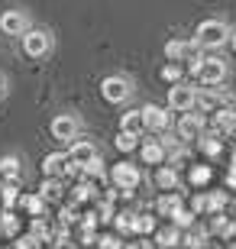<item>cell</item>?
Returning a JSON list of instances; mask_svg holds the SVG:
<instances>
[{
  "mask_svg": "<svg viewBox=\"0 0 236 249\" xmlns=\"http://www.w3.org/2000/svg\"><path fill=\"white\" fill-rule=\"evenodd\" d=\"M113 249H136V246H133V243H120L117 240V246H113Z\"/></svg>",
  "mask_w": 236,
  "mask_h": 249,
  "instance_id": "cell-43",
  "label": "cell"
},
{
  "mask_svg": "<svg viewBox=\"0 0 236 249\" xmlns=\"http://www.w3.org/2000/svg\"><path fill=\"white\" fill-rule=\"evenodd\" d=\"M19 204H23L29 213H36V217L46 213V197H42V194H26V197H19Z\"/></svg>",
  "mask_w": 236,
  "mask_h": 249,
  "instance_id": "cell-20",
  "label": "cell"
},
{
  "mask_svg": "<svg viewBox=\"0 0 236 249\" xmlns=\"http://www.w3.org/2000/svg\"><path fill=\"white\" fill-rule=\"evenodd\" d=\"M52 136L62 139V142H74V136H78V120H74L72 113L55 117V120H52Z\"/></svg>",
  "mask_w": 236,
  "mask_h": 249,
  "instance_id": "cell-8",
  "label": "cell"
},
{
  "mask_svg": "<svg viewBox=\"0 0 236 249\" xmlns=\"http://www.w3.org/2000/svg\"><path fill=\"white\" fill-rule=\"evenodd\" d=\"M162 78H165V81H172V84H178V81H182V65H165V68H162Z\"/></svg>",
  "mask_w": 236,
  "mask_h": 249,
  "instance_id": "cell-30",
  "label": "cell"
},
{
  "mask_svg": "<svg viewBox=\"0 0 236 249\" xmlns=\"http://www.w3.org/2000/svg\"><path fill=\"white\" fill-rule=\"evenodd\" d=\"M0 230L7 233V236H13V233L19 230V220L13 217V213H3V220H0Z\"/></svg>",
  "mask_w": 236,
  "mask_h": 249,
  "instance_id": "cell-31",
  "label": "cell"
},
{
  "mask_svg": "<svg viewBox=\"0 0 236 249\" xmlns=\"http://www.w3.org/2000/svg\"><path fill=\"white\" fill-rule=\"evenodd\" d=\"M233 249H236V243H233Z\"/></svg>",
  "mask_w": 236,
  "mask_h": 249,
  "instance_id": "cell-48",
  "label": "cell"
},
{
  "mask_svg": "<svg viewBox=\"0 0 236 249\" xmlns=\"http://www.w3.org/2000/svg\"><path fill=\"white\" fill-rule=\"evenodd\" d=\"M62 220L65 223H74V207H65V211H62Z\"/></svg>",
  "mask_w": 236,
  "mask_h": 249,
  "instance_id": "cell-41",
  "label": "cell"
},
{
  "mask_svg": "<svg viewBox=\"0 0 236 249\" xmlns=\"http://www.w3.org/2000/svg\"><path fill=\"white\" fill-rule=\"evenodd\" d=\"M52 49V36L49 33H42V29H26L23 33V52L33 58H42Z\"/></svg>",
  "mask_w": 236,
  "mask_h": 249,
  "instance_id": "cell-2",
  "label": "cell"
},
{
  "mask_svg": "<svg viewBox=\"0 0 236 249\" xmlns=\"http://www.w3.org/2000/svg\"><path fill=\"white\" fill-rule=\"evenodd\" d=\"M207 181H210V168L207 165H194V168H191V185H207Z\"/></svg>",
  "mask_w": 236,
  "mask_h": 249,
  "instance_id": "cell-28",
  "label": "cell"
},
{
  "mask_svg": "<svg viewBox=\"0 0 236 249\" xmlns=\"http://www.w3.org/2000/svg\"><path fill=\"white\" fill-rule=\"evenodd\" d=\"M194 36H198L194 42H198L200 49H217V46H223V42H230V26L223 19H204Z\"/></svg>",
  "mask_w": 236,
  "mask_h": 249,
  "instance_id": "cell-1",
  "label": "cell"
},
{
  "mask_svg": "<svg viewBox=\"0 0 236 249\" xmlns=\"http://www.w3.org/2000/svg\"><path fill=\"white\" fill-rule=\"evenodd\" d=\"M191 207H194V213H204V211H207V197H204V194H198Z\"/></svg>",
  "mask_w": 236,
  "mask_h": 249,
  "instance_id": "cell-39",
  "label": "cell"
},
{
  "mask_svg": "<svg viewBox=\"0 0 236 249\" xmlns=\"http://www.w3.org/2000/svg\"><path fill=\"white\" fill-rule=\"evenodd\" d=\"M230 42H233V49H236V33H230Z\"/></svg>",
  "mask_w": 236,
  "mask_h": 249,
  "instance_id": "cell-46",
  "label": "cell"
},
{
  "mask_svg": "<svg viewBox=\"0 0 236 249\" xmlns=\"http://www.w3.org/2000/svg\"><path fill=\"white\" fill-rule=\"evenodd\" d=\"M227 185L236 188V168H230V175H227Z\"/></svg>",
  "mask_w": 236,
  "mask_h": 249,
  "instance_id": "cell-42",
  "label": "cell"
},
{
  "mask_svg": "<svg viewBox=\"0 0 236 249\" xmlns=\"http://www.w3.org/2000/svg\"><path fill=\"white\" fill-rule=\"evenodd\" d=\"M81 172H84L88 178H100V175H104V162H100V156H94L91 162H84Z\"/></svg>",
  "mask_w": 236,
  "mask_h": 249,
  "instance_id": "cell-27",
  "label": "cell"
},
{
  "mask_svg": "<svg viewBox=\"0 0 236 249\" xmlns=\"http://www.w3.org/2000/svg\"><path fill=\"white\" fill-rule=\"evenodd\" d=\"M29 236H33V240H36V243L49 240V227H46V223H42V220H39V217H36V223H33V233H29Z\"/></svg>",
  "mask_w": 236,
  "mask_h": 249,
  "instance_id": "cell-34",
  "label": "cell"
},
{
  "mask_svg": "<svg viewBox=\"0 0 236 249\" xmlns=\"http://www.w3.org/2000/svg\"><path fill=\"white\" fill-rule=\"evenodd\" d=\"M91 191H94V188L88 185V181H81V185H74V201H88V197H91Z\"/></svg>",
  "mask_w": 236,
  "mask_h": 249,
  "instance_id": "cell-36",
  "label": "cell"
},
{
  "mask_svg": "<svg viewBox=\"0 0 236 249\" xmlns=\"http://www.w3.org/2000/svg\"><path fill=\"white\" fill-rule=\"evenodd\" d=\"M200 149H204V156L214 159V156H220V149H223V146H220L217 136H200Z\"/></svg>",
  "mask_w": 236,
  "mask_h": 249,
  "instance_id": "cell-26",
  "label": "cell"
},
{
  "mask_svg": "<svg viewBox=\"0 0 236 249\" xmlns=\"http://www.w3.org/2000/svg\"><path fill=\"white\" fill-rule=\"evenodd\" d=\"M26 26L29 23H26V13H23V10H7V13L0 17V29H3L7 36H23Z\"/></svg>",
  "mask_w": 236,
  "mask_h": 249,
  "instance_id": "cell-9",
  "label": "cell"
},
{
  "mask_svg": "<svg viewBox=\"0 0 236 249\" xmlns=\"http://www.w3.org/2000/svg\"><path fill=\"white\" fill-rule=\"evenodd\" d=\"M162 159H165L162 142H159V139H145V142H143V162H145V165H159Z\"/></svg>",
  "mask_w": 236,
  "mask_h": 249,
  "instance_id": "cell-11",
  "label": "cell"
},
{
  "mask_svg": "<svg viewBox=\"0 0 236 249\" xmlns=\"http://www.w3.org/2000/svg\"><path fill=\"white\" fill-rule=\"evenodd\" d=\"M223 204H227V194H210V197H207V211L220 213V211H223Z\"/></svg>",
  "mask_w": 236,
  "mask_h": 249,
  "instance_id": "cell-32",
  "label": "cell"
},
{
  "mask_svg": "<svg viewBox=\"0 0 236 249\" xmlns=\"http://www.w3.org/2000/svg\"><path fill=\"white\" fill-rule=\"evenodd\" d=\"M155 207H159V213H162V217H175V213L182 211L184 204H182V197H178V194H165V197L155 204Z\"/></svg>",
  "mask_w": 236,
  "mask_h": 249,
  "instance_id": "cell-18",
  "label": "cell"
},
{
  "mask_svg": "<svg viewBox=\"0 0 236 249\" xmlns=\"http://www.w3.org/2000/svg\"><path fill=\"white\" fill-rule=\"evenodd\" d=\"M113 217H117V213H113V207H110V204H104V207H100V213H97V220H113Z\"/></svg>",
  "mask_w": 236,
  "mask_h": 249,
  "instance_id": "cell-37",
  "label": "cell"
},
{
  "mask_svg": "<svg viewBox=\"0 0 236 249\" xmlns=\"http://www.w3.org/2000/svg\"><path fill=\"white\" fill-rule=\"evenodd\" d=\"M139 249H155V246H152V243H143V246H139Z\"/></svg>",
  "mask_w": 236,
  "mask_h": 249,
  "instance_id": "cell-45",
  "label": "cell"
},
{
  "mask_svg": "<svg viewBox=\"0 0 236 249\" xmlns=\"http://www.w3.org/2000/svg\"><path fill=\"white\" fill-rule=\"evenodd\" d=\"M13 249H36V240H33V236H19Z\"/></svg>",
  "mask_w": 236,
  "mask_h": 249,
  "instance_id": "cell-38",
  "label": "cell"
},
{
  "mask_svg": "<svg viewBox=\"0 0 236 249\" xmlns=\"http://www.w3.org/2000/svg\"><path fill=\"white\" fill-rule=\"evenodd\" d=\"M120 133H133V136H139V133H143V113H139V110L123 113V120H120Z\"/></svg>",
  "mask_w": 236,
  "mask_h": 249,
  "instance_id": "cell-16",
  "label": "cell"
},
{
  "mask_svg": "<svg viewBox=\"0 0 236 249\" xmlns=\"http://www.w3.org/2000/svg\"><path fill=\"white\" fill-rule=\"evenodd\" d=\"M204 240H207V230H204V227H188V233L182 236V243L188 249H200V246H204Z\"/></svg>",
  "mask_w": 236,
  "mask_h": 249,
  "instance_id": "cell-19",
  "label": "cell"
},
{
  "mask_svg": "<svg viewBox=\"0 0 236 249\" xmlns=\"http://www.w3.org/2000/svg\"><path fill=\"white\" fill-rule=\"evenodd\" d=\"M65 162H68V152H52V156H46V162H42V172H46L49 178H52V175H62V172H65Z\"/></svg>",
  "mask_w": 236,
  "mask_h": 249,
  "instance_id": "cell-14",
  "label": "cell"
},
{
  "mask_svg": "<svg viewBox=\"0 0 236 249\" xmlns=\"http://www.w3.org/2000/svg\"><path fill=\"white\" fill-rule=\"evenodd\" d=\"M214 129H220V133L236 129V110H233V107H220L217 117H214Z\"/></svg>",
  "mask_w": 236,
  "mask_h": 249,
  "instance_id": "cell-13",
  "label": "cell"
},
{
  "mask_svg": "<svg viewBox=\"0 0 236 249\" xmlns=\"http://www.w3.org/2000/svg\"><path fill=\"white\" fill-rule=\"evenodd\" d=\"M139 113H143V129H149V133H162V129L168 126V113H165L159 104H145Z\"/></svg>",
  "mask_w": 236,
  "mask_h": 249,
  "instance_id": "cell-7",
  "label": "cell"
},
{
  "mask_svg": "<svg viewBox=\"0 0 236 249\" xmlns=\"http://www.w3.org/2000/svg\"><path fill=\"white\" fill-rule=\"evenodd\" d=\"M155 240H159V246H165V249H172V246H178L182 243V230L178 227H162V230H155Z\"/></svg>",
  "mask_w": 236,
  "mask_h": 249,
  "instance_id": "cell-15",
  "label": "cell"
},
{
  "mask_svg": "<svg viewBox=\"0 0 236 249\" xmlns=\"http://www.w3.org/2000/svg\"><path fill=\"white\" fill-rule=\"evenodd\" d=\"M3 91H7V81H3V78H0V97H3Z\"/></svg>",
  "mask_w": 236,
  "mask_h": 249,
  "instance_id": "cell-44",
  "label": "cell"
},
{
  "mask_svg": "<svg viewBox=\"0 0 236 249\" xmlns=\"http://www.w3.org/2000/svg\"><path fill=\"white\" fill-rule=\"evenodd\" d=\"M39 191H42V197H58V191H62V188H58V181H52V178H46Z\"/></svg>",
  "mask_w": 236,
  "mask_h": 249,
  "instance_id": "cell-35",
  "label": "cell"
},
{
  "mask_svg": "<svg viewBox=\"0 0 236 249\" xmlns=\"http://www.w3.org/2000/svg\"><path fill=\"white\" fill-rule=\"evenodd\" d=\"M113 223H117L120 233H129V230H133V213H117V217H113Z\"/></svg>",
  "mask_w": 236,
  "mask_h": 249,
  "instance_id": "cell-33",
  "label": "cell"
},
{
  "mask_svg": "<svg viewBox=\"0 0 236 249\" xmlns=\"http://www.w3.org/2000/svg\"><path fill=\"white\" fill-rule=\"evenodd\" d=\"M165 55L172 58V62H184V55H188V42H182V39L165 42Z\"/></svg>",
  "mask_w": 236,
  "mask_h": 249,
  "instance_id": "cell-22",
  "label": "cell"
},
{
  "mask_svg": "<svg viewBox=\"0 0 236 249\" xmlns=\"http://www.w3.org/2000/svg\"><path fill=\"white\" fill-rule=\"evenodd\" d=\"M200 129H204V117L200 113H182V120H178V139H200Z\"/></svg>",
  "mask_w": 236,
  "mask_h": 249,
  "instance_id": "cell-10",
  "label": "cell"
},
{
  "mask_svg": "<svg viewBox=\"0 0 236 249\" xmlns=\"http://www.w3.org/2000/svg\"><path fill=\"white\" fill-rule=\"evenodd\" d=\"M233 168H236V149H233Z\"/></svg>",
  "mask_w": 236,
  "mask_h": 249,
  "instance_id": "cell-47",
  "label": "cell"
},
{
  "mask_svg": "<svg viewBox=\"0 0 236 249\" xmlns=\"http://www.w3.org/2000/svg\"><path fill=\"white\" fill-rule=\"evenodd\" d=\"M198 78H200V84H207V88L223 84V78H227V62H223V58H204Z\"/></svg>",
  "mask_w": 236,
  "mask_h": 249,
  "instance_id": "cell-4",
  "label": "cell"
},
{
  "mask_svg": "<svg viewBox=\"0 0 236 249\" xmlns=\"http://www.w3.org/2000/svg\"><path fill=\"white\" fill-rule=\"evenodd\" d=\"M194 97H198V91L188 88V84H182V81L168 88V107L178 110V113H188L191 107H194Z\"/></svg>",
  "mask_w": 236,
  "mask_h": 249,
  "instance_id": "cell-3",
  "label": "cell"
},
{
  "mask_svg": "<svg viewBox=\"0 0 236 249\" xmlns=\"http://www.w3.org/2000/svg\"><path fill=\"white\" fill-rule=\"evenodd\" d=\"M172 223L178 227V230H188V227H194V213H191V211H184V207H182V211H178V213L172 217Z\"/></svg>",
  "mask_w": 236,
  "mask_h": 249,
  "instance_id": "cell-29",
  "label": "cell"
},
{
  "mask_svg": "<svg viewBox=\"0 0 236 249\" xmlns=\"http://www.w3.org/2000/svg\"><path fill=\"white\" fill-rule=\"evenodd\" d=\"M0 175L3 178H17L19 175V159L17 156H3L0 159Z\"/></svg>",
  "mask_w": 236,
  "mask_h": 249,
  "instance_id": "cell-23",
  "label": "cell"
},
{
  "mask_svg": "<svg viewBox=\"0 0 236 249\" xmlns=\"http://www.w3.org/2000/svg\"><path fill=\"white\" fill-rule=\"evenodd\" d=\"M110 178H113V185H117L120 191L133 194V188L139 185V168H136V165H129V162H120V165H113Z\"/></svg>",
  "mask_w": 236,
  "mask_h": 249,
  "instance_id": "cell-5",
  "label": "cell"
},
{
  "mask_svg": "<svg viewBox=\"0 0 236 249\" xmlns=\"http://www.w3.org/2000/svg\"><path fill=\"white\" fill-rule=\"evenodd\" d=\"M0 201H3V207H13V204L19 201V188H17V178H10L7 185H0Z\"/></svg>",
  "mask_w": 236,
  "mask_h": 249,
  "instance_id": "cell-21",
  "label": "cell"
},
{
  "mask_svg": "<svg viewBox=\"0 0 236 249\" xmlns=\"http://www.w3.org/2000/svg\"><path fill=\"white\" fill-rule=\"evenodd\" d=\"M94 246H100V249H113V246H117V240H113V236H97V243H94Z\"/></svg>",
  "mask_w": 236,
  "mask_h": 249,
  "instance_id": "cell-40",
  "label": "cell"
},
{
  "mask_svg": "<svg viewBox=\"0 0 236 249\" xmlns=\"http://www.w3.org/2000/svg\"><path fill=\"white\" fill-rule=\"evenodd\" d=\"M113 146H117L120 152H133V149L139 146V136H133V133H117V139H113Z\"/></svg>",
  "mask_w": 236,
  "mask_h": 249,
  "instance_id": "cell-24",
  "label": "cell"
},
{
  "mask_svg": "<svg viewBox=\"0 0 236 249\" xmlns=\"http://www.w3.org/2000/svg\"><path fill=\"white\" fill-rule=\"evenodd\" d=\"M94 156H97V149H94L91 142H84V139H81V142H74V146H72V152H68V159H72V162H78V165L91 162Z\"/></svg>",
  "mask_w": 236,
  "mask_h": 249,
  "instance_id": "cell-12",
  "label": "cell"
},
{
  "mask_svg": "<svg viewBox=\"0 0 236 249\" xmlns=\"http://www.w3.org/2000/svg\"><path fill=\"white\" fill-rule=\"evenodd\" d=\"M133 230H136V233H152L155 220H152V217H145V213H133Z\"/></svg>",
  "mask_w": 236,
  "mask_h": 249,
  "instance_id": "cell-25",
  "label": "cell"
},
{
  "mask_svg": "<svg viewBox=\"0 0 236 249\" xmlns=\"http://www.w3.org/2000/svg\"><path fill=\"white\" fill-rule=\"evenodd\" d=\"M178 181H182V178H178V172H175V168H168V165L155 172V185L165 188V191H175V188H178Z\"/></svg>",
  "mask_w": 236,
  "mask_h": 249,
  "instance_id": "cell-17",
  "label": "cell"
},
{
  "mask_svg": "<svg viewBox=\"0 0 236 249\" xmlns=\"http://www.w3.org/2000/svg\"><path fill=\"white\" fill-rule=\"evenodd\" d=\"M100 94H104V101H110V104H123L129 94H133V88H129L127 78H104Z\"/></svg>",
  "mask_w": 236,
  "mask_h": 249,
  "instance_id": "cell-6",
  "label": "cell"
}]
</instances>
